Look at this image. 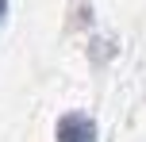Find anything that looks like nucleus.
Segmentation results:
<instances>
[{"instance_id": "obj_1", "label": "nucleus", "mask_w": 146, "mask_h": 142, "mask_svg": "<svg viewBox=\"0 0 146 142\" xmlns=\"http://www.w3.org/2000/svg\"><path fill=\"white\" fill-rule=\"evenodd\" d=\"M58 142H96V123L81 112H69L58 119Z\"/></svg>"}, {"instance_id": "obj_2", "label": "nucleus", "mask_w": 146, "mask_h": 142, "mask_svg": "<svg viewBox=\"0 0 146 142\" xmlns=\"http://www.w3.org/2000/svg\"><path fill=\"white\" fill-rule=\"evenodd\" d=\"M4 12H8V0H0V19H4Z\"/></svg>"}]
</instances>
